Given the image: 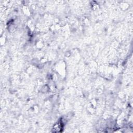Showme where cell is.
<instances>
[{
	"label": "cell",
	"mask_w": 133,
	"mask_h": 133,
	"mask_svg": "<svg viewBox=\"0 0 133 133\" xmlns=\"http://www.w3.org/2000/svg\"><path fill=\"white\" fill-rule=\"evenodd\" d=\"M62 123L60 122H58L57 123H56L53 129V131L54 132H60L62 130Z\"/></svg>",
	"instance_id": "1"
}]
</instances>
